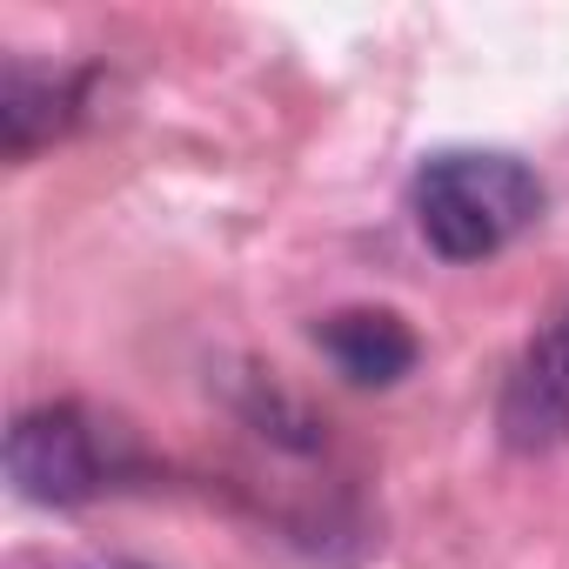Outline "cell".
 I'll return each mask as SVG.
<instances>
[{"label": "cell", "instance_id": "cell-6", "mask_svg": "<svg viewBox=\"0 0 569 569\" xmlns=\"http://www.w3.org/2000/svg\"><path fill=\"white\" fill-rule=\"evenodd\" d=\"M88 569H148V562H128V556H94Z\"/></svg>", "mask_w": 569, "mask_h": 569}, {"label": "cell", "instance_id": "cell-5", "mask_svg": "<svg viewBox=\"0 0 569 569\" xmlns=\"http://www.w3.org/2000/svg\"><path fill=\"white\" fill-rule=\"evenodd\" d=\"M81 108V74L61 68H34V61H8V81H0V141H8V161L41 154L54 134H68Z\"/></svg>", "mask_w": 569, "mask_h": 569}, {"label": "cell", "instance_id": "cell-4", "mask_svg": "<svg viewBox=\"0 0 569 569\" xmlns=\"http://www.w3.org/2000/svg\"><path fill=\"white\" fill-rule=\"evenodd\" d=\"M316 342L356 389H396L422 362V342L396 309H336L316 322Z\"/></svg>", "mask_w": 569, "mask_h": 569}, {"label": "cell", "instance_id": "cell-3", "mask_svg": "<svg viewBox=\"0 0 569 569\" xmlns=\"http://www.w3.org/2000/svg\"><path fill=\"white\" fill-rule=\"evenodd\" d=\"M496 429L516 456H549L569 449V296L536 322L522 356L509 362Z\"/></svg>", "mask_w": 569, "mask_h": 569}, {"label": "cell", "instance_id": "cell-2", "mask_svg": "<svg viewBox=\"0 0 569 569\" xmlns=\"http://www.w3.org/2000/svg\"><path fill=\"white\" fill-rule=\"evenodd\" d=\"M8 476L41 509H81L101 489H114L121 449L81 402H48V409L14 416V429H8Z\"/></svg>", "mask_w": 569, "mask_h": 569}, {"label": "cell", "instance_id": "cell-1", "mask_svg": "<svg viewBox=\"0 0 569 569\" xmlns=\"http://www.w3.org/2000/svg\"><path fill=\"white\" fill-rule=\"evenodd\" d=\"M542 174L502 148H442L409 181V214L442 261H489L542 221Z\"/></svg>", "mask_w": 569, "mask_h": 569}]
</instances>
